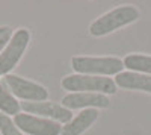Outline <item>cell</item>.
<instances>
[{"label":"cell","mask_w":151,"mask_h":135,"mask_svg":"<svg viewBox=\"0 0 151 135\" xmlns=\"http://www.w3.org/2000/svg\"><path fill=\"white\" fill-rule=\"evenodd\" d=\"M98 118V111L95 108H86L80 114H77L71 121L65 126H62L60 135H82L86 129H89L92 123H95V120Z\"/></svg>","instance_id":"9"},{"label":"cell","mask_w":151,"mask_h":135,"mask_svg":"<svg viewBox=\"0 0 151 135\" xmlns=\"http://www.w3.org/2000/svg\"><path fill=\"white\" fill-rule=\"evenodd\" d=\"M141 17L137 8L132 5L125 6H118L115 9H112L106 12L104 15L98 17L89 28V33L92 36H104L107 33H112L113 30H116L122 26L132 24Z\"/></svg>","instance_id":"2"},{"label":"cell","mask_w":151,"mask_h":135,"mask_svg":"<svg viewBox=\"0 0 151 135\" xmlns=\"http://www.w3.org/2000/svg\"><path fill=\"white\" fill-rule=\"evenodd\" d=\"M0 134L2 135H23V132L15 126L14 120L3 112H0Z\"/></svg>","instance_id":"13"},{"label":"cell","mask_w":151,"mask_h":135,"mask_svg":"<svg viewBox=\"0 0 151 135\" xmlns=\"http://www.w3.org/2000/svg\"><path fill=\"white\" fill-rule=\"evenodd\" d=\"M20 108L26 114H32L36 117H42L58 121V123H68L73 120V112L64 108L62 105H56L52 102H21Z\"/></svg>","instance_id":"7"},{"label":"cell","mask_w":151,"mask_h":135,"mask_svg":"<svg viewBox=\"0 0 151 135\" xmlns=\"http://www.w3.org/2000/svg\"><path fill=\"white\" fill-rule=\"evenodd\" d=\"M110 100L104 94L97 93H70L62 99V106L67 109H80V108H107Z\"/></svg>","instance_id":"8"},{"label":"cell","mask_w":151,"mask_h":135,"mask_svg":"<svg viewBox=\"0 0 151 135\" xmlns=\"http://www.w3.org/2000/svg\"><path fill=\"white\" fill-rule=\"evenodd\" d=\"M116 87L125 88V90H137V91H145L151 93V76L141 75L134 71H124L119 73L115 78Z\"/></svg>","instance_id":"10"},{"label":"cell","mask_w":151,"mask_h":135,"mask_svg":"<svg viewBox=\"0 0 151 135\" xmlns=\"http://www.w3.org/2000/svg\"><path fill=\"white\" fill-rule=\"evenodd\" d=\"M14 123L21 132L29 135H59L62 131V126L58 121L36 117L26 112L17 114L14 117Z\"/></svg>","instance_id":"6"},{"label":"cell","mask_w":151,"mask_h":135,"mask_svg":"<svg viewBox=\"0 0 151 135\" xmlns=\"http://www.w3.org/2000/svg\"><path fill=\"white\" fill-rule=\"evenodd\" d=\"M5 85L14 97H18L26 102H44L48 97V91L42 85L20 78L17 75H6Z\"/></svg>","instance_id":"5"},{"label":"cell","mask_w":151,"mask_h":135,"mask_svg":"<svg viewBox=\"0 0 151 135\" xmlns=\"http://www.w3.org/2000/svg\"><path fill=\"white\" fill-rule=\"evenodd\" d=\"M0 135H2V134H0Z\"/></svg>","instance_id":"15"},{"label":"cell","mask_w":151,"mask_h":135,"mask_svg":"<svg viewBox=\"0 0 151 135\" xmlns=\"http://www.w3.org/2000/svg\"><path fill=\"white\" fill-rule=\"evenodd\" d=\"M62 88L71 93H97V94H115L116 83L110 78L89 76V75H70L62 79Z\"/></svg>","instance_id":"3"},{"label":"cell","mask_w":151,"mask_h":135,"mask_svg":"<svg viewBox=\"0 0 151 135\" xmlns=\"http://www.w3.org/2000/svg\"><path fill=\"white\" fill-rule=\"evenodd\" d=\"M0 112L6 115H17L20 114V102L11 94L6 85L0 81Z\"/></svg>","instance_id":"12"},{"label":"cell","mask_w":151,"mask_h":135,"mask_svg":"<svg viewBox=\"0 0 151 135\" xmlns=\"http://www.w3.org/2000/svg\"><path fill=\"white\" fill-rule=\"evenodd\" d=\"M71 67L77 75L113 76L122 73L124 62L115 56H74Z\"/></svg>","instance_id":"1"},{"label":"cell","mask_w":151,"mask_h":135,"mask_svg":"<svg viewBox=\"0 0 151 135\" xmlns=\"http://www.w3.org/2000/svg\"><path fill=\"white\" fill-rule=\"evenodd\" d=\"M12 35H14L12 28H9V26H0V53L5 50V47L11 41Z\"/></svg>","instance_id":"14"},{"label":"cell","mask_w":151,"mask_h":135,"mask_svg":"<svg viewBox=\"0 0 151 135\" xmlns=\"http://www.w3.org/2000/svg\"><path fill=\"white\" fill-rule=\"evenodd\" d=\"M29 41L30 32L27 29H18L14 32L5 50L0 53V76L9 75V71L20 62L23 53L29 46Z\"/></svg>","instance_id":"4"},{"label":"cell","mask_w":151,"mask_h":135,"mask_svg":"<svg viewBox=\"0 0 151 135\" xmlns=\"http://www.w3.org/2000/svg\"><path fill=\"white\" fill-rule=\"evenodd\" d=\"M124 67H127L129 70L134 73H147L148 76H151V56L148 55H139V53H133L127 55L124 59Z\"/></svg>","instance_id":"11"}]
</instances>
